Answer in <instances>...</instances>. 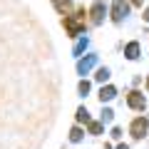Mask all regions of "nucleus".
<instances>
[{"mask_svg":"<svg viewBox=\"0 0 149 149\" xmlns=\"http://www.w3.org/2000/svg\"><path fill=\"white\" fill-rule=\"evenodd\" d=\"M90 129H92V134H100V132H102L100 124H90Z\"/></svg>","mask_w":149,"mask_h":149,"instance_id":"11","label":"nucleus"},{"mask_svg":"<svg viewBox=\"0 0 149 149\" xmlns=\"http://www.w3.org/2000/svg\"><path fill=\"white\" fill-rule=\"evenodd\" d=\"M102 13H104L102 3H95V8H92V22H100L102 20Z\"/></svg>","mask_w":149,"mask_h":149,"instance_id":"4","label":"nucleus"},{"mask_svg":"<svg viewBox=\"0 0 149 149\" xmlns=\"http://www.w3.org/2000/svg\"><path fill=\"white\" fill-rule=\"evenodd\" d=\"M137 52H139V45H137V42L127 45V57H129V60H134V57H137Z\"/></svg>","mask_w":149,"mask_h":149,"instance_id":"6","label":"nucleus"},{"mask_svg":"<svg viewBox=\"0 0 149 149\" xmlns=\"http://www.w3.org/2000/svg\"><path fill=\"white\" fill-rule=\"evenodd\" d=\"M127 3H124V0H114V8H112V17H114V20H122L124 15H127Z\"/></svg>","mask_w":149,"mask_h":149,"instance_id":"2","label":"nucleus"},{"mask_svg":"<svg viewBox=\"0 0 149 149\" xmlns=\"http://www.w3.org/2000/svg\"><path fill=\"white\" fill-rule=\"evenodd\" d=\"M87 119H90V117H87V109L80 107V109H77V122H87Z\"/></svg>","mask_w":149,"mask_h":149,"instance_id":"7","label":"nucleus"},{"mask_svg":"<svg viewBox=\"0 0 149 149\" xmlns=\"http://www.w3.org/2000/svg\"><path fill=\"white\" fill-rule=\"evenodd\" d=\"M107 77H109V74H107V70H100V72H97V80H107Z\"/></svg>","mask_w":149,"mask_h":149,"instance_id":"9","label":"nucleus"},{"mask_svg":"<svg viewBox=\"0 0 149 149\" xmlns=\"http://www.w3.org/2000/svg\"><path fill=\"white\" fill-rule=\"evenodd\" d=\"M132 3H134V5H142V3H144V0H132Z\"/></svg>","mask_w":149,"mask_h":149,"instance_id":"12","label":"nucleus"},{"mask_svg":"<svg viewBox=\"0 0 149 149\" xmlns=\"http://www.w3.org/2000/svg\"><path fill=\"white\" fill-rule=\"evenodd\" d=\"M70 139H72V142H80V139H82V129L74 127V129H72V134H70Z\"/></svg>","mask_w":149,"mask_h":149,"instance_id":"8","label":"nucleus"},{"mask_svg":"<svg viewBox=\"0 0 149 149\" xmlns=\"http://www.w3.org/2000/svg\"><path fill=\"white\" fill-rule=\"evenodd\" d=\"M87 90H90V82H80V92H82V95H85Z\"/></svg>","mask_w":149,"mask_h":149,"instance_id":"10","label":"nucleus"},{"mask_svg":"<svg viewBox=\"0 0 149 149\" xmlns=\"http://www.w3.org/2000/svg\"><path fill=\"white\" fill-rule=\"evenodd\" d=\"M114 97V87H102V92H100V100L104 102V100H112Z\"/></svg>","mask_w":149,"mask_h":149,"instance_id":"5","label":"nucleus"},{"mask_svg":"<svg viewBox=\"0 0 149 149\" xmlns=\"http://www.w3.org/2000/svg\"><path fill=\"white\" fill-rule=\"evenodd\" d=\"M147 90H149V77H147Z\"/></svg>","mask_w":149,"mask_h":149,"instance_id":"13","label":"nucleus"},{"mask_svg":"<svg viewBox=\"0 0 149 149\" xmlns=\"http://www.w3.org/2000/svg\"><path fill=\"white\" fill-rule=\"evenodd\" d=\"M127 102H129V107H134V109H144V97H142V92H132V95L127 97Z\"/></svg>","mask_w":149,"mask_h":149,"instance_id":"3","label":"nucleus"},{"mask_svg":"<svg viewBox=\"0 0 149 149\" xmlns=\"http://www.w3.org/2000/svg\"><path fill=\"white\" fill-rule=\"evenodd\" d=\"M129 132H132V137L142 139L144 132H147V119H144V117H137V119L132 122V127H129Z\"/></svg>","mask_w":149,"mask_h":149,"instance_id":"1","label":"nucleus"}]
</instances>
